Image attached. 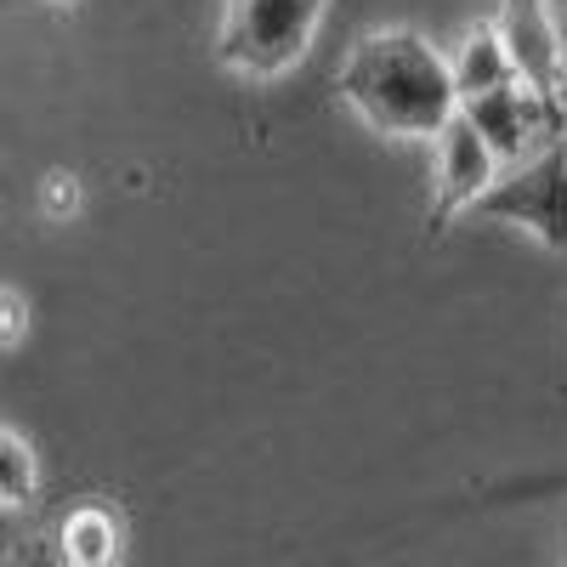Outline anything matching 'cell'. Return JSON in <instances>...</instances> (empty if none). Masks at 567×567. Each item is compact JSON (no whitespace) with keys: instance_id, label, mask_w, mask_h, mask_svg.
Listing matches in <instances>:
<instances>
[{"instance_id":"obj_1","label":"cell","mask_w":567,"mask_h":567,"mask_svg":"<svg viewBox=\"0 0 567 567\" xmlns=\"http://www.w3.org/2000/svg\"><path fill=\"white\" fill-rule=\"evenodd\" d=\"M341 97L381 136H437L465 109L454 63L420 29H369L341 63Z\"/></svg>"},{"instance_id":"obj_2","label":"cell","mask_w":567,"mask_h":567,"mask_svg":"<svg viewBox=\"0 0 567 567\" xmlns=\"http://www.w3.org/2000/svg\"><path fill=\"white\" fill-rule=\"evenodd\" d=\"M329 12V0H227L216 29V58L245 80L290 74Z\"/></svg>"},{"instance_id":"obj_3","label":"cell","mask_w":567,"mask_h":567,"mask_svg":"<svg viewBox=\"0 0 567 567\" xmlns=\"http://www.w3.org/2000/svg\"><path fill=\"white\" fill-rule=\"evenodd\" d=\"M471 216L511 221L534 233L545 250H567V136L550 142L545 154L499 171V182L471 205Z\"/></svg>"},{"instance_id":"obj_4","label":"cell","mask_w":567,"mask_h":567,"mask_svg":"<svg viewBox=\"0 0 567 567\" xmlns=\"http://www.w3.org/2000/svg\"><path fill=\"white\" fill-rule=\"evenodd\" d=\"M499 154L488 148V136L471 125V114L460 109L437 136H432V227H449L454 216H465L488 187L499 182Z\"/></svg>"},{"instance_id":"obj_5","label":"cell","mask_w":567,"mask_h":567,"mask_svg":"<svg viewBox=\"0 0 567 567\" xmlns=\"http://www.w3.org/2000/svg\"><path fill=\"white\" fill-rule=\"evenodd\" d=\"M465 114H471V125L488 136V148L499 154L505 171L523 165V159H534V154H545L550 142H561V136H556V131H561V114H556V103H550V91H539V85H528V80H511V85L488 91V97L465 103Z\"/></svg>"},{"instance_id":"obj_6","label":"cell","mask_w":567,"mask_h":567,"mask_svg":"<svg viewBox=\"0 0 567 567\" xmlns=\"http://www.w3.org/2000/svg\"><path fill=\"white\" fill-rule=\"evenodd\" d=\"M499 29H505V45L516 58V74L528 85L550 91L556 85V69H561V29H556V0H505L499 12Z\"/></svg>"},{"instance_id":"obj_7","label":"cell","mask_w":567,"mask_h":567,"mask_svg":"<svg viewBox=\"0 0 567 567\" xmlns=\"http://www.w3.org/2000/svg\"><path fill=\"white\" fill-rule=\"evenodd\" d=\"M449 63H454L460 103H477V97H488V91H499V85H511V80H523V74H516V58H511V45H505V29H499V23L465 29Z\"/></svg>"},{"instance_id":"obj_8","label":"cell","mask_w":567,"mask_h":567,"mask_svg":"<svg viewBox=\"0 0 567 567\" xmlns=\"http://www.w3.org/2000/svg\"><path fill=\"white\" fill-rule=\"evenodd\" d=\"M58 545H63L69 567H114V556H120V523H114L103 505H80V511L63 516Z\"/></svg>"},{"instance_id":"obj_9","label":"cell","mask_w":567,"mask_h":567,"mask_svg":"<svg viewBox=\"0 0 567 567\" xmlns=\"http://www.w3.org/2000/svg\"><path fill=\"white\" fill-rule=\"evenodd\" d=\"M34 449L18 437V432H0V499H7L12 511L34 499Z\"/></svg>"},{"instance_id":"obj_10","label":"cell","mask_w":567,"mask_h":567,"mask_svg":"<svg viewBox=\"0 0 567 567\" xmlns=\"http://www.w3.org/2000/svg\"><path fill=\"white\" fill-rule=\"evenodd\" d=\"M40 205H45V216H52V221L74 216V210H80V182L63 176V171H52V176L40 182Z\"/></svg>"},{"instance_id":"obj_11","label":"cell","mask_w":567,"mask_h":567,"mask_svg":"<svg viewBox=\"0 0 567 567\" xmlns=\"http://www.w3.org/2000/svg\"><path fill=\"white\" fill-rule=\"evenodd\" d=\"M12 567H69V556H63L58 539H29V545L12 556Z\"/></svg>"},{"instance_id":"obj_12","label":"cell","mask_w":567,"mask_h":567,"mask_svg":"<svg viewBox=\"0 0 567 567\" xmlns=\"http://www.w3.org/2000/svg\"><path fill=\"white\" fill-rule=\"evenodd\" d=\"M0 307H7V323H0V341H7V347H18V329H23V307H18V290H7V296H0Z\"/></svg>"},{"instance_id":"obj_13","label":"cell","mask_w":567,"mask_h":567,"mask_svg":"<svg viewBox=\"0 0 567 567\" xmlns=\"http://www.w3.org/2000/svg\"><path fill=\"white\" fill-rule=\"evenodd\" d=\"M550 103H556V114H561V125H567V58H561V69H556V85H550Z\"/></svg>"},{"instance_id":"obj_14","label":"cell","mask_w":567,"mask_h":567,"mask_svg":"<svg viewBox=\"0 0 567 567\" xmlns=\"http://www.w3.org/2000/svg\"><path fill=\"white\" fill-rule=\"evenodd\" d=\"M52 7H74V0H52Z\"/></svg>"}]
</instances>
